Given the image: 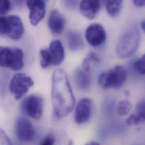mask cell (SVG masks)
Listing matches in <instances>:
<instances>
[{
    "instance_id": "6da1fadb",
    "label": "cell",
    "mask_w": 145,
    "mask_h": 145,
    "mask_svg": "<svg viewBox=\"0 0 145 145\" xmlns=\"http://www.w3.org/2000/svg\"><path fill=\"white\" fill-rule=\"evenodd\" d=\"M52 101L54 113L58 118L70 113L74 106V96L66 72L56 69L52 75Z\"/></svg>"
},
{
    "instance_id": "7a4b0ae2",
    "label": "cell",
    "mask_w": 145,
    "mask_h": 145,
    "mask_svg": "<svg viewBox=\"0 0 145 145\" xmlns=\"http://www.w3.org/2000/svg\"><path fill=\"white\" fill-rule=\"evenodd\" d=\"M140 40V33L135 25L130 26L121 35L116 47L118 57L126 59L133 56L137 50Z\"/></svg>"
},
{
    "instance_id": "3957f363",
    "label": "cell",
    "mask_w": 145,
    "mask_h": 145,
    "mask_svg": "<svg viewBox=\"0 0 145 145\" xmlns=\"http://www.w3.org/2000/svg\"><path fill=\"white\" fill-rule=\"evenodd\" d=\"M126 77L127 72L125 67L121 65H116L101 72L98 77V82L105 88L119 89L124 84Z\"/></svg>"
},
{
    "instance_id": "277c9868",
    "label": "cell",
    "mask_w": 145,
    "mask_h": 145,
    "mask_svg": "<svg viewBox=\"0 0 145 145\" xmlns=\"http://www.w3.org/2000/svg\"><path fill=\"white\" fill-rule=\"evenodd\" d=\"M23 33V24L18 16L0 15V36H6L12 40H18Z\"/></svg>"
},
{
    "instance_id": "5b68a950",
    "label": "cell",
    "mask_w": 145,
    "mask_h": 145,
    "mask_svg": "<svg viewBox=\"0 0 145 145\" xmlns=\"http://www.w3.org/2000/svg\"><path fill=\"white\" fill-rule=\"evenodd\" d=\"M23 58L24 54L21 49L0 46L1 67L19 71L23 67Z\"/></svg>"
},
{
    "instance_id": "8992f818",
    "label": "cell",
    "mask_w": 145,
    "mask_h": 145,
    "mask_svg": "<svg viewBox=\"0 0 145 145\" xmlns=\"http://www.w3.org/2000/svg\"><path fill=\"white\" fill-rule=\"evenodd\" d=\"M33 80L24 73L18 72L12 78L9 89L14 97L18 100L22 97L33 86Z\"/></svg>"
},
{
    "instance_id": "52a82bcc",
    "label": "cell",
    "mask_w": 145,
    "mask_h": 145,
    "mask_svg": "<svg viewBox=\"0 0 145 145\" xmlns=\"http://www.w3.org/2000/svg\"><path fill=\"white\" fill-rule=\"evenodd\" d=\"M21 110L26 116L35 120H39L43 113V100L38 95H29L22 101Z\"/></svg>"
},
{
    "instance_id": "ba28073f",
    "label": "cell",
    "mask_w": 145,
    "mask_h": 145,
    "mask_svg": "<svg viewBox=\"0 0 145 145\" xmlns=\"http://www.w3.org/2000/svg\"><path fill=\"white\" fill-rule=\"evenodd\" d=\"M15 131L18 139L23 142H29L36 137V130L27 119L19 117L15 123Z\"/></svg>"
},
{
    "instance_id": "9c48e42d",
    "label": "cell",
    "mask_w": 145,
    "mask_h": 145,
    "mask_svg": "<svg viewBox=\"0 0 145 145\" xmlns=\"http://www.w3.org/2000/svg\"><path fill=\"white\" fill-rule=\"evenodd\" d=\"M106 32L101 25L93 23L89 25L85 32L87 41L92 46H98L103 44L106 40Z\"/></svg>"
},
{
    "instance_id": "30bf717a",
    "label": "cell",
    "mask_w": 145,
    "mask_h": 145,
    "mask_svg": "<svg viewBox=\"0 0 145 145\" xmlns=\"http://www.w3.org/2000/svg\"><path fill=\"white\" fill-rule=\"evenodd\" d=\"M29 10V19L33 25H37L45 14V5L42 0H26Z\"/></svg>"
},
{
    "instance_id": "8fae6325",
    "label": "cell",
    "mask_w": 145,
    "mask_h": 145,
    "mask_svg": "<svg viewBox=\"0 0 145 145\" xmlns=\"http://www.w3.org/2000/svg\"><path fill=\"white\" fill-rule=\"evenodd\" d=\"M92 107L91 99L84 97L79 100L75 112V121L76 123L83 124L89 119L92 113Z\"/></svg>"
},
{
    "instance_id": "7c38bea8",
    "label": "cell",
    "mask_w": 145,
    "mask_h": 145,
    "mask_svg": "<svg viewBox=\"0 0 145 145\" xmlns=\"http://www.w3.org/2000/svg\"><path fill=\"white\" fill-rule=\"evenodd\" d=\"M101 1L81 0L79 3L80 13L87 19H94L100 9Z\"/></svg>"
},
{
    "instance_id": "4fadbf2b",
    "label": "cell",
    "mask_w": 145,
    "mask_h": 145,
    "mask_svg": "<svg viewBox=\"0 0 145 145\" xmlns=\"http://www.w3.org/2000/svg\"><path fill=\"white\" fill-rule=\"evenodd\" d=\"M48 24L51 32L59 35L62 32L65 27V19L61 12L57 10L50 11L48 18Z\"/></svg>"
},
{
    "instance_id": "5bb4252c",
    "label": "cell",
    "mask_w": 145,
    "mask_h": 145,
    "mask_svg": "<svg viewBox=\"0 0 145 145\" xmlns=\"http://www.w3.org/2000/svg\"><path fill=\"white\" fill-rule=\"evenodd\" d=\"M51 58L52 65H59L64 59L65 51L62 42L59 40H53L48 49Z\"/></svg>"
},
{
    "instance_id": "9a60e30c",
    "label": "cell",
    "mask_w": 145,
    "mask_h": 145,
    "mask_svg": "<svg viewBox=\"0 0 145 145\" xmlns=\"http://www.w3.org/2000/svg\"><path fill=\"white\" fill-rule=\"evenodd\" d=\"M126 122L128 125H138L145 122V99L137 104L134 112L127 117Z\"/></svg>"
},
{
    "instance_id": "2e32d148",
    "label": "cell",
    "mask_w": 145,
    "mask_h": 145,
    "mask_svg": "<svg viewBox=\"0 0 145 145\" xmlns=\"http://www.w3.org/2000/svg\"><path fill=\"white\" fill-rule=\"evenodd\" d=\"M66 41L71 51H78L84 47V41L80 33L74 30H71L66 33Z\"/></svg>"
},
{
    "instance_id": "e0dca14e",
    "label": "cell",
    "mask_w": 145,
    "mask_h": 145,
    "mask_svg": "<svg viewBox=\"0 0 145 145\" xmlns=\"http://www.w3.org/2000/svg\"><path fill=\"white\" fill-rule=\"evenodd\" d=\"M88 74L83 69L78 68L75 70L74 74V81L79 89L84 91L89 89L91 80Z\"/></svg>"
},
{
    "instance_id": "ac0fdd59",
    "label": "cell",
    "mask_w": 145,
    "mask_h": 145,
    "mask_svg": "<svg viewBox=\"0 0 145 145\" xmlns=\"http://www.w3.org/2000/svg\"><path fill=\"white\" fill-rule=\"evenodd\" d=\"M122 5L123 0H106V10L110 16L116 17L120 13Z\"/></svg>"
},
{
    "instance_id": "d6986e66",
    "label": "cell",
    "mask_w": 145,
    "mask_h": 145,
    "mask_svg": "<svg viewBox=\"0 0 145 145\" xmlns=\"http://www.w3.org/2000/svg\"><path fill=\"white\" fill-rule=\"evenodd\" d=\"M100 58L94 52L89 53L83 59L82 62V69L88 73H89L92 67L100 63Z\"/></svg>"
},
{
    "instance_id": "ffe728a7",
    "label": "cell",
    "mask_w": 145,
    "mask_h": 145,
    "mask_svg": "<svg viewBox=\"0 0 145 145\" xmlns=\"http://www.w3.org/2000/svg\"><path fill=\"white\" fill-rule=\"evenodd\" d=\"M132 104L128 100H124L120 101L118 104L117 110L121 116H125L129 114L132 109Z\"/></svg>"
},
{
    "instance_id": "44dd1931",
    "label": "cell",
    "mask_w": 145,
    "mask_h": 145,
    "mask_svg": "<svg viewBox=\"0 0 145 145\" xmlns=\"http://www.w3.org/2000/svg\"><path fill=\"white\" fill-rule=\"evenodd\" d=\"M41 60L40 64L42 68H46L52 65V58L48 49H41L40 52Z\"/></svg>"
},
{
    "instance_id": "7402d4cb",
    "label": "cell",
    "mask_w": 145,
    "mask_h": 145,
    "mask_svg": "<svg viewBox=\"0 0 145 145\" xmlns=\"http://www.w3.org/2000/svg\"><path fill=\"white\" fill-rule=\"evenodd\" d=\"M134 67L139 74L145 75V54L134 62Z\"/></svg>"
},
{
    "instance_id": "603a6c76",
    "label": "cell",
    "mask_w": 145,
    "mask_h": 145,
    "mask_svg": "<svg viewBox=\"0 0 145 145\" xmlns=\"http://www.w3.org/2000/svg\"><path fill=\"white\" fill-rule=\"evenodd\" d=\"M11 8L10 0H0V15L7 14Z\"/></svg>"
},
{
    "instance_id": "cb8c5ba5",
    "label": "cell",
    "mask_w": 145,
    "mask_h": 145,
    "mask_svg": "<svg viewBox=\"0 0 145 145\" xmlns=\"http://www.w3.org/2000/svg\"><path fill=\"white\" fill-rule=\"evenodd\" d=\"M0 144H11V140L7 134L0 128Z\"/></svg>"
},
{
    "instance_id": "d4e9b609",
    "label": "cell",
    "mask_w": 145,
    "mask_h": 145,
    "mask_svg": "<svg viewBox=\"0 0 145 145\" xmlns=\"http://www.w3.org/2000/svg\"><path fill=\"white\" fill-rule=\"evenodd\" d=\"M64 5L69 9L75 8L79 3V0H62Z\"/></svg>"
},
{
    "instance_id": "484cf974",
    "label": "cell",
    "mask_w": 145,
    "mask_h": 145,
    "mask_svg": "<svg viewBox=\"0 0 145 145\" xmlns=\"http://www.w3.org/2000/svg\"><path fill=\"white\" fill-rule=\"evenodd\" d=\"M55 139L54 137L50 135L45 137L40 142V144L42 145H52L54 143Z\"/></svg>"
},
{
    "instance_id": "4316f807",
    "label": "cell",
    "mask_w": 145,
    "mask_h": 145,
    "mask_svg": "<svg viewBox=\"0 0 145 145\" xmlns=\"http://www.w3.org/2000/svg\"><path fill=\"white\" fill-rule=\"evenodd\" d=\"M133 4L138 7H145V0H132Z\"/></svg>"
},
{
    "instance_id": "83f0119b",
    "label": "cell",
    "mask_w": 145,
    "mask_h": 145,
    "mask_svg": "<svg viewBox=\"0 0 145 145\" xmlns=\"http://www.w3.org/2000/svg\"><path fill=\"white\" fill-rule=\"evenodd\" d=\"M14 1H15V3L18 6H20L23 3L24 0H14Z\"/></svg>"
},
{
    "instance_id": "f1b7e54d",
    "label": "cell",
    "mask_w": 145,
    "mask_h": 145,
    "mask_svg": "<svg viewBox=\"0 0 145 145\" xmlns=\"http://www.w3.org/2000/svg\"><path fill=\"white\" fill-rule=\"evenodd\" d=\"M141 27L142 28V29L144 31V32H145V19H144L142 23H141Z\"/></svg>"
}]
</instances>
